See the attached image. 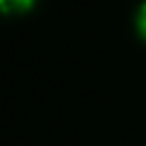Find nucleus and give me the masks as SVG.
Listing matches in <instances>:
<instances>
[{
	"label": "nucleus",
	"mask_w": 146,
	"mask_h": 146,
	"mask_svg": "<svg viewBox=\"0 0 146 146\" xmlns=\"http://www.w3.org/2000/svg\"><path fill=\"white\" fill-rule=\"evenodd\" d=\"M136 27H139V34L146 39V3L139 7V12H136Z\"/></svg>",
	"instance_id": "f03ea898"
},
{
	"label": "nucleus",
	"mask_w": 146,
	"mask_h": 146,
	"mask_svg": "<svg viewBox=\"0 0 146 146\" xmlns=\"http://www.w3.org/2000/svg\"><path fill=\"white\" fill-rule=\"evenodd\" d=\"M34 3L36 0H0V10L3 12H25Z\"/></svg>",
	"instance_id": "f257e3e1"
}]
</instances>
